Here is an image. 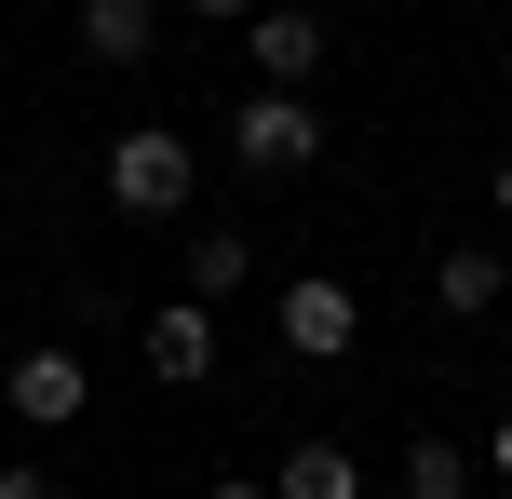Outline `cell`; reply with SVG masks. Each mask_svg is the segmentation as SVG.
<instances>
[{
	"instance_id": "cell-14",
	"label": "cell",
	"mask_w": 512,
	"mask_h": 499,
	"mask_svg": "<svg viewBox=\"0 0 512 499\" xmlns=\"http://www.w3.org/2000/svg\"><path fill=\"white\" fill-rule=\"evenodd\" d=\"M189 14H216V27H243V14H256V0H189Z\"/></svg>"
},
{
	"instance_id": "cell-7",
	"label": "cell",
	"mask_w": 512,
	"mask_h": 499,
	"mask_svg": "<svg viewBox=\"0 0 512 499\" xmlns=\"http://www.w3.org/2000/svg\"><path fill=\"white\" fill-rule=\"evenodd\" d=\"M68 41L95 54V68H149V54H162V0H81Z\"/></svg>"
},
{
	"instance_id": "cell-16",
	"label": "cell",
	"mask_w": 512,
	"mask_h": 499,
	"mask_svg": "<svg viewBox=\"0 0 512 499\" xmlns=\"http://www.w3.org/2000/svg\"><path fill=\"white\" fill-rule=\"evenodd\" d=\"M203 499H270V486H203Z\"/></svg>"
},
{
	"instance_id": "cell-18",
	"label": "cell",
	"mask_w": 512,
	"mask_h": 499,
	"mask_svg": "<svg viewBox=\"0 0 512 499\" xmlns=\"http://www.w3.org/2000/svg\"><path fill=\"white\" fill-rule=\"evenodd\" d=\"M499 499H512V486H499Z\"/></svg>"
},
{
	"instance_id": "cell-3",
	"label": "cell",
	"mask_w": 512,
	"mask_h": 499,
	"mask_svg": "<svg viewBox=\"0 0 512 499\" xmlns=\"http://www.w3.org/2000/svg\"><path fill=\"white\" fill-rule=\"evenodd\" d=\"M270 338L297 351V365H337V351L364 338V311H351V284H337V270H310V284L270 297Z\"/></svg>"
},
{
	"instance_id": "cell-13",
	"label": "cell",
	"mask_w": 512,
	"mask_h": 499,
	"mask_svg": "<svg viewBox=\"0 0 512 499\" xmlns=\"http://www.w3.org/2000/svg\"><path fill=\"white\" fill-rule=\"evenodd\" d=\"M486 473L512 486V405H499V419H486Z\"/></svg>"
},
{
	"instance_id": "cell-11",
	"label": "cell",
	"mask_w": 512,
	"mask_h": 499,
	"mask_svg": "<svg viewBox=\"0 0 512 499\" xmlns=\"http://www.w3.org/2000/svg\"><path fill=\"white\" fill-rule=\"evenodd\" d=\"M405 499H472V459L445 446V432H418L405 446Z\"/></svg>"
},
{
	"instance_id": "cell-8",
	"label": "cell",
	"mask_w": 512,
	"mask_h": 499,
	"mask_svg": "<svg viewBox=\"0 0 512 499\" xmlns=\"http://www.w3.org/2000/svg\"><path fill=\"white\" fill-rule=\"evenodd\" d=\"M270 499H364V459L337 446V432H297V446L270 459Z\"/></svg>"
},
{
	"instance_id": "cell-4",
	"label": "cell",
	"mask_w": 512,
	"mask_h": 499,
	"mask_svg": "<svg viewBox=\"0 0 512 499\" xmlns=\"http://www.w3.org/2000/svg\"><path fill=\"white\" fill-rule=\"evenodd\" d=\"M0 405H14L27 432H68L81 405H95V378H81V351H68V338H41V351H14V378H0Z\"/></svg>"
},
{
	"instance_id": "cell-17",
	"label": "cell",
	"mask_w": 512,
	"mask_h": 499,
	"mask_svg": "<svg viewBox=\"0 0 512 499\" xmlns=\"http://www.w3.org/2000/svg\"><path fill=\"white\" fill-rule=\"evenodd\" d=\"M499 338H512V311H499Z\"/></svg>"
},
{
	"instance_id": "cell-12",
	"label": "cell",
	"mask_w": 512,
	"mask_h": 499,
	"mask_svg": "<svg viewBox=\"0 0 512 499\" xmlns=\"http://www.w3.org/2000/svg\"><path fill=\"white\" fill-rule=\"evenodd\" d=\"M0 499H68V486H54L41 459H0Z\"/></svg>"
},
{
	"instance_id": "cell-6",
	"label": "cell",
	"mask_w": 512,
	"mask_h": 499,
	"mask_svg": "<svg viewBox=\"0 0 512 499\" xmlns=\"http://www.w3.org/2000/svg\"><path fill=\"white\" fill-rule=\"evenodd\" d=\"M149 378H162V392H203V378H216V311H203V297H162V311H149Z\"/></svg>"
},
{
	"instance_id": "cell-2",
	"label": "cell",
	"mask_w": 512,
	"mask_h": 499,
	"mask_svg": "<svg viewBox=\"0 0 512 499\" xmlns=\"http://www.w3.org/2000/svg\"><path fill=\"white\" fill-rule=\"evenodd\" d=\"M189 189H203V149L176 122H122L108 135V203L122 216H189Z\"/></svg>"
},
{
	"instance_id": "cell-9",
	"label": "cell",
	"mask_w": 512,
	"mask_h": 499,
	"mask_svg": "<svg viewBox=\"0 0 512 499\" xmlns=\"http://www.w3.org/2000/svg\"><path fill=\"white\" fill-rule=\"evenodd\" d=\"M432 297H445V311H459V324H486V311H512V270H499V243H445V257H432Z\"/></svg>"
},
{
	"instance_id": "cell-10",
	"label": "cell",
	"mask_w": 512,
	"mask_h": 499,
	"mask_svg": "<svg viewBox=\"0 0 512 499\" xmlns=\"http://www.w3.org/2000/svg\"><path fill=\"white\" fill-rule=\"evenodd\" d=\"M243 284H256V243H243V230H189V297H203V311H230Z\"/></svg>"
},
{
	"instance_id": "cell-15",
	"label": "cell",
	"mask_w": 512,
	"mask_h": 499,
	"mask_svg": "<svg viewBox=\"0 0 512 499\" xmlns=\"http://www.w3.org/2000/svg\"><path fill=\"white\" fill-rule=\"evenodd\" d=\"M486 203H499V230H512V162H499V176H486Z\"/></svg>"
},
{
	"instance_id": "cell-1",
	"label": "cell",
	"mask_w": 512,
	"mask_h": 499,
	"mask_svg": "<svg viewBox=\"0 0 512 499\" xmlns=\"http://www.w3.org/2000/svg\"><path fill=\"white\" fill-rule=\"evenodd\" d=\"M230 162L256 189H297L310 162H324V95H283V81H256V95L230 108Z\"/></svg>"
},
{
	"instance_id": "cell-5",
	"label": "cell",
	"mask_w": 512,
	"mask_h": 499,
	"mask_svg": "<svg viewBox=\"0 0 512 499\" xmlns=\"http://www.w3.org/2000/svg\"><path fill=\"white\" fill-rule=\"evenodd\" d=\"M243 54H256V81L310 95V81H324V14H297V0H256V14H243Z\"/></svg>"
}]
</instances>
